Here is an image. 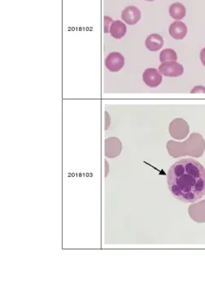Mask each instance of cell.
Instances as JSON below:
<instances>
[{"instance_id":"cell-1","label":"cell","mask_w":205,"mask_h":291,"mask_svg":"<svg viewBox=\"0 0 205 291\" xmlns=\"http://www.w3.org/2000/svg\"><path fill=\"white\" fill-rule=\"evenodd\" d=\"M167 185L179 201L196 202L205 196V168L193 158L181 159L168 170Z\"/></svg>"},{"instance_id":"cell-14","label":"cell","mask_w":205,"mask_h":291,"mask_svg":"<svg viewBox=\"0 0 205 291\" xmlns=\"http://www.w3.org/2000/svg\"><path fill=\"white\" fill-rule=\"evenodd\" d=\"M178 60L176 51L171 48L163 50L160 54V61L161 63L167 62H176Z\"/></svg>"},{"instance_id":"cell-10","label":"cell","mask_w":205,"mask_h":291,"mask_svg":"<svg viewBox=\"0 0 205 291\" xmlns=\"http://www.w3.org/2000/svg\"><path fill=\"white\" fill-rule=\"evenodd\" d=\"M168 33L171 35L173 39L176 40H182L187 35V26L185 23L181 21H174L169 25Z\"/></svg>"},{"instance_id":"cell-15","label":"cell","mask_w":205,"mask_h":291,"mask_svg":"<svg viewBox=\"0 0 205 291\" xmlns=\"http://www.w3.org/2000/svg\"><path fill=\"white\" fill-rule=\"evenodd\" d=\"M104 19H105V34L110 33V27L113 22V19L107 16H105Z\"/></svg>"},{"instance_id":"cell-11","label":"cell","mask_w":205,"mask_h":291,"mask_svg":"<svg viewBox=\"0 0 205 291\" xmlns=\"http://www.w3.org/2000/svg\"><path fill=\"white\" fill-rule=\"evenodd\" d=\"M145 45L149 51H157L164 46V39L158 34H152L146 39Z\"/></svg>"},{"instance_id":"cell-6","label":"cell","mask_w":205,"mask_h":291,"mask_svg":"<svg viewBox=\"0 0 205 291\" xmlns=\"http://www.w3.org/2000/svg\"><path fill=\"white\" fill-rule=\"evenodd\" d=\"M162 74H160V71L154 68H148L143 74V80L144 83L149 88H157L160 86L162 82Z\"/></svg>"},{"instance_id":"cell-16","label":"cell","mask_w":205,"mask_h":291,"mask_svg":"<svg viewBox=\"0 0 205 291\" xmlns=\"http://www.w3.org/2000/svg\"><path fill=\"white\" fill-rule=\"evenodd\" d=\"M191 93H205V88L203 86H196L191 89Z\"/></svg>"},{"instance_id":"cell-8","label":"cell","mask_w":205,"mask_h":291,"mask_svg":"<svg viewBox=\"0 0 205 291\" xmlns=\"http://www.w3.org/2000/svg\"><path fill=\"white\" fill-rule=\"evenodd\" d=\"M121 19L128 25H135L141 20V12L136 7H126L121 13Z\"/></svg>"},{"instance_id":"cell-12","label":"cell","mask_w":205,"mask_h":291,"mask_svg":"<svg viewBox=\"0 0 205 291\" xmlns=\"http://www.w3.org/2000/svg\"><path fill=\"white\" fill-rule=\"evenodd\" d=\"M127 32V27L125 25V23L119 20L114 21L110 27V34L114 39H121L125 36Z\"/></svg>"},{"instance_id":"cell-5","label":"cell","mask_w":205,"mask_h":291,"mask_svg":"<svg viewBox=\"0 0 205 291\" xmlns=\"http://www.w3.org/2000/svg\"><path fill=\"white\" fill-rule=\"evenodd\" d=\"M105 66L113 73H117L125 66V58L119 52L113 51L108 55L105 61Z\"/></svg>"},{"instance_id":"cell-3","label":"cell","mask_w":205,"mask_h":291,"mask_svg":"<svg viewBox=\"0 0 205 291\" xmlns=\"http://www.w3.org/2000/svg\"><path fill=\"white\" fill-rule=\"evenodd\" d=\"M168 131L172 137L176 139H183L188 135L190 127L188 123L183 119H175L171 122Z\"/></svg>"},{"instance_id":"cell-9","label":"cell","mask_w":205,"mask_h":291,"mask_svg":"<svg viewBox=\"0 0 205 291\" xmlns=\"http://www.w3.org/2000/svg\"><path fill=\"white\" fill-rule=\"evenodd\" d=\"M122 144L117 137L109 138L105 140V155L108 158H116L121 154Z\"/></svg>"},{"instance_id":"cell-13","label":"cell","mask_w":205,"mask_h":291,"mask_svg":"<svg viewBox=\"0 0 205 291\" xmlns=\"http://www.w3.org/2000/svg\"><path fill=\"white\" fill-rule=\"evenodd\" d=\"M168 13L174 20L179 21V20L184 18L186 13H187V9L185 8L184 5L181 3H174L169 7Z\"/></svg>"},{"instance_id":"cell-17","label":"cell","mask_w":205,"mask_h":291,"mask_svg":"<svg viewBox=\"0 0 205 291\" xmlns=\"http://www.w3.org/2000/svg\"><path fill=\"white\" fill-rule=\"evenodd\" d=\"M200 61L202 64H203V66H205V47H203V49L201 50Z\"/></svg>"},{"instance_id":"cell-7","label":"cell","mask_w":205,"mask_h":291,"mask_svg":"<svg viewBox=\"0 0 205 291\" xmlns=\"http://www.w3.org/2000/svg\"><path fill=\"white\" fill-rule=\"evenodd\" d=\"M188 213L191 220L196 223H205V200L191 204Z\"/></svg>"},{"instance_id":"cell-2","label":"cell","mask_w":205,"mask_h":291,"mask_svg":"<svg viewBox=\"0 0 205 291\" xmlns=\"http://www.w3.org/2000/svg\"><path fill=\"white\" fill-rule=\"evenodd\" d=\"M168 154L174 158L190 156L200 158L204 153L205 140L199 133H192L182 143L169 140L167 143Z\"/></svg>"},{"instance_id":"cell-4","label":"cell","mask_w":205,"mask_h":291,"mask_svg":"<svg viewBox=\"0 0 205 291\" xmlns=\"http://www.w3.org/2000/svg\"><path fill=\"white\" fill-rule=\"evenodd\" d=\"M159 71L164 76L175 78L183 75L184 69L180 63L177 62H167L161 63L159 66Z\"/></svg>"},{"instance_id":"cell-18","label":"cell","mask_w":205,"mask_h":291,"mask_svg":"<svg viewBox=\"0 0 205 291\" xmlns=\"http://www.w3.org/2000/svg\"><path fill=\"white\" fill-rule=\"evenodd\" d=\"M146 1H149V2H152V1H154V0H146Z\"/></svg>"}]
</instances>
